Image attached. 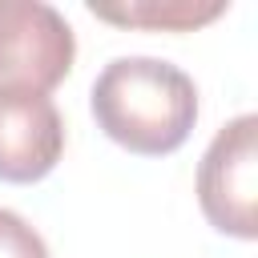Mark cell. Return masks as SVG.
I'll use <instances>...</instances> for the list:
<instances>
[{
    "label": "cell",
    "instance_id": "1",
    "mask_svg": "<svg viewBox=\"0 0 258 258\" xmlns=\"http://www.w3.org/2000/svg\"><path fill=\"white\" fill-rule=\"evenodd\" d=\"M93 117L125 149L173 153L198 121L194 81L157 56H117L93 81Z\"/></svg>",
    "mask_w": 258,
    "mask_h": 258
},
{
    "label": "cell",
    "instance_id": "2",
    "mask_svg": "<svg viewBox=\"0 0 258 258\" xmlns=\"http://www.w3.org/2000/svg\"><path fill=\"white\" fill-rule=\"evenodd\" d=\"M198 202L214 230L258 234V117L242 113L218 129L198 165Z\"/></svg>",
    "mask_w": 258,
    "mask_h": 258
},
{
    "label": "cell",
    "instance_id": "3",
    "mask_svg": "<svg viewBox=\"0 0 258 258\" xmlns=\"http://www.w3.org/2000/svg\"><path fill=\"white\" fill-rule=\"evenodd\" d=\"M69 20L44 0H0V89L48 93L73 69Z\"/></svg>",
    "mask_w": 258,
    "mask_h": 258
},
{
    "label": "cell",
    "instance_id": "4",
    "mask_svg": "<svg viewBox=\"0 0 258 258\" xmlns=\"http://www.w3.org/2000/svg\"><path fill=\"white\" fill-rule=\"evenodd\" d=\"M64 149V121L44 93L0 89V181H40Z\"/></svg>",
    "mask_w": 258,
    "mask_h": 258
},
{
    "label": "cell",
    "instance_id": "5",
    "mask_svg": "<svg viewBox=\"0 0 258 258\" xmlns=\"http://www.w3.org/2000/svg\"><path fill=\"white\" fill-rule=\"evenodd\" d=\"M93 16L121 28H165L185 32L226 12V0H121V4H89Z\"/></svg>",
    "mask_w": 258,
    "mask_h": 258
},
{
    "label": "cell",
    "instance_id": "6",
    "mask_svg": "<svg viewBox=\"0 0 258 258\" xmlns=\"http://www.w3.org/2000/svg\"><path fill=\"white\" fill-rule=\"evenodd\" d=\"M0 258H48L44 238L4 206H0Z\"/></svg>",
    "mask_w": 258,
    "mask_h": 258
}]
</instances>
